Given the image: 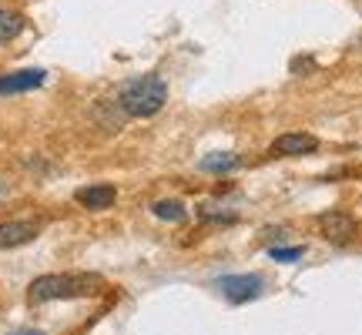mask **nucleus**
Segmentation results:
<instances>
[{
  "label": "nucleus",
  "mask_w": 362,
  "mask_h": 335,
  "mask_svg": "<svg viewBox=\"0 0 362 335\" xmlns=\"http://www.w3.org/2000/svg\"><path fill=\"white\" fill-rule=\"evenodd\" d=\"M168 101V84L158 74H144V78L128 81L117 90V107L124 117H155Z\"/></svg>",
  "instance_id": "f257e3e1"
},
{
  "label": "nucleus",
  "mask_w": 362,
  "mask_h": 335,
  "mask_svg": "<svg viewBox=\"0 0 362 335\" xmlns=\"http://www.w3.org/2000/svg\"><path fill=\"white\" fill-rule=\"evenodd\" d=\"M101 285V275H40L27 288V302L44 305V302H57V298H84L94 295Z\"/></svg>",
  "instance_id": "f03ea898"
},
{
  "label": "nucleus",
  "mask_w": 362,
  "mask_h": 335,
  "mask_svg": "<svg viewBox=\"0 0 362 335\" xmlns=\"http://www.w3.org/2000/svg\"><path fill=\"white\" fill-rule=\"evenodd\" d=\"M215 288L221 292L225 302H232V305H245V302H255V298L262 295L265 282H262V275H225V278L215 282Z\"/></svg>",
  "instance_id": "7ed1b4c3"
},
{
  "label": "nucleus",
  "mask_w": 362,
  "mask_h": 335,
  "mask_svg": "<svg viewBox=\"0 0 362 335\" xmlns=\"http://www.w3.org/2000/svg\"><path fill=\"white\" fill-rule=\"evenodd\" d=\"M319 232L332 245H349L352 238H356V218H352L349 211H339V208L322 211L319 215Z\"/></svg>",
  "instance_id": "20e7f679"
},
{
  "label": "nucleus",
  "mask_w": 362,
  "mask_h": 335,
  "mask_svg": "<svg viewBox=\"0 0 362 335\" xmlns=\"http://www.w3.org/2000/svg\"><path fill=\"white\" fill-rule=\"evenodd\" d=\"M312 151H319V138H312L305 131H288V134H279L272 141V155L275 158H305Z\"/></svg>",
  "instance_id": "39448f33"
},
{
  "label": "nucleus",
  "mask_w": 362,
  "mask_h": 335,
  "mask_svg": "<svg viewBox=\"0 0 362 335\" xmlns=\"http://www.w3.org/2000/svg\"><path fill=\"white\" fill-rule=\"evenodd\" d=\"M40 232L37 221H4L0 225V252L4 248H21L27 242H34Z\"/></svg>",
  "instance_id": "423d86ee"
},
{
  "label": "nucleus",
  "mask_w": 362,
  "mask_h": 335,
  "mask_svg": "<svg viewBox=\"0 0 362 335\" xmlns=\"http://www.w3.org/2000/svg\"><path fill=\"white\" fill-rule=\"evenodd\" d=\"M74 198H78V205L88 208V211H104V208H111L117 201V188L101 181V184H88V188H81Z\"/></svg>",
  "instance_id": "0eeeda50"
},
{
  "label": "nucleus",
  "mask_w": 362,
  "mask_h": 335,
  "mask_svg": "<svg viewBox=\"0 0 362 335\" xmlns=\"http://www.w3.org/2000/svg\"><path fill=\"white\" fill-rule=\"evenodd\" d=\"M47 81L44 71H13V74H4L0 78V94H24V90H37L40 84Z\"/></svg>",
  "instance_id": "6e6552de"
},
{
  "label": "nucleus",
  "mask_w": 362,
  "mask_h": 335,
  "mask_svg": "<svg viewBox=\"0 0 362 335\" xmlns=\"http://www.w3.org/2000/svg\"><path fill=\"white\" fill-rule=\"evenodd\" d=\"M238 165H242V158L232 155V151H215V155H205L198 161V168L208 171V175H225V171H232Z\"/></svg>",
  "instance_id": "1a4fd4ad"
},
{
  "label": "nucleus",
  "mask_w": 362,
  "mask_h": 335,
  "mask_svg": "<svg viewBox=\"0 0 362 335\" xmlns=\"http://www.w3.org/2000/svg\"><path fill=\"white\" fill-rule=\"evenodd\" d=\"M21 30H24V13L0 7V47L21 37Z\"/></svg>",
  "instance_id": "9d476101"
},
{
  "label": "nucleus",
  "mask_w": 362,
  "mask_h": 335,
  "mask_svg": "<svg viewBox=\"0 0 362 335\" xmlns=\"http://www.w3.org/2000/svg\"><path fill=\"white\" fill-rule=\"evenodd\" d=\"M151 215L161 221H171V225H181V221L188 218V211H185L181 201H155V205H151Z\"/></svg>",
  "instance_id": "9b49d317"
},
{
  "label": "nucleus",
  "mask_w": 362,
  "mask_h": 335,
  "mask_svg": "<svg viewBox=\"0 0 362 335\" xmlns=\"http://www.w3.org/2000/svg\"><path fill=\"white\" fill-rule=\"evenodd\" d=\"M269 255L275 258V261H298V258L305 255V248L296 245V248H269Z\"/></svg>",
  "instance_id": "f8f14e48"
},
{
  "label": "nucleus",
  "mask_w": 362,
  "mask_h": 335,
  "mask_svg": "<svg viewBox=\"0 0 362 335\" xmlns=\"http://www.w3.org/2000/svg\"><path fill=\"white\" fill-rule=\"evenodd\" d=\"M202 221H208V225H235L238 215H235V211H221V215H215V211H205V208H202Z\"/></svg>",
  "instance_id": "ddd939ff"
},
{
  "label": "nucleus",
  "mask_w": 362,
  "mask_h": 335,
  "mask_svg": "<svg viewBox=\"0 0 362 335\" xmlns=\"http://www.w3.org/2000/svg\"><path fill=\"white\" fill-rule=\"evenodd\" d=\"M305 71H315V61H312V57H296V61H292V74L302 78Z\"/></svg>",
  "instance_id": "4468645a"
},
{
  "label": "nucleus",
  "mask_w": 362,
  "mask_h": 335,
  "mask_svg": "<svg viewBox=\"0 0 362 335\" xmlns=\"http://www.w3.org/2000/svg\"><path fill=\"white\" fill-rule=\"evenodd\" d=\"M11 335H44V332H37V329H21V332H11Z\"/></svg>",
  "instance_id": "2eb2a0df"
}]
</instances>
